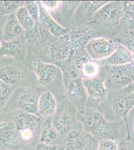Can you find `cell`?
I'll return each instance as SVG.
<instances>
[{
	"label": "cell",
	"mask_w": 134,
	"mask_h": 150,
	"mask_svg": "<svg viewBox=\"0 0 134 150\" xmlns=\"http://www.w3.org/2000/svg\"><path fill=\"white\" fill-rule=\"evenodd\" d=\"M75 118L81 124L83 130L97 140H116L117 136L119 124L108 121L95 108L86 106L77 108Z\"/></svg>",
	"instance_id": "cell-1"
},
{
	"label": "cell",
	"mask_w": 134,
	"mask_h": 150,
	"mask_svg": "<svg viewBox=\"0 0 134 150\" xmlns=\"http://www.w3.org/2000/svg\"><path fill=\"white\" fill-rule=\"evenodd\" d=\"M42 118L20 111L14 116V126L21 141L30 142L38 136L42 125Z\"/></svg>",
	"instance_id": "cell-2"
},
{
	"label": "cell",
	"mask_w": 134,
	"mask_h": 150,
	"mask_svg": "<svg viewBox=\"0 0 134 150\" xmlns=\"http://www.w3.org/2000/svg\"><path fill=\"white\" fill-rule=\"evenodd\" d=\"M105 67V80L108 90H119L134 83V64Z\"/></svg>",
	"instance_id": "cell-3"
},
{
	"label": "cell",
	"mask_w": 134,
	"mask_h": 150,
	"mask_svg": "<svg viewBox=\"0 0 134 150\" xmlns=\"http://www.w3.org/2000/svg\"><path fill=\"white\" fill-rule=\"evenodd\" d=\"M71 50L69 33L56 38L43 52L42 61L54 64L65 61L70 56Z\"/></svg>",
	"instance_id": "cell-4"
},
{
	"label": "cell",
	"mask_w": 134,
	"mask_h": 150,
	"mask_svg": "<svg viewBox=\"0 0 134 150\" xmlns=\"http://www.w3.org/2000/svg\"><path fill=\"white\" fill-rule=\"evenodd\" d=\"M73 63L83 80H88L98 76L100 67L89 55L85 49L72 51Z\"/></svg>",
	"instance_id": "cell-5"
},
{
	"label": "cell",
	"mask_w": 134,
	"mask_h": 150,
	"mask_svg": "<svg viewBox=\"0 0 134 150\" xmlns=\"http://www.w3.org/2000/svg\"><path fill=\"white\" fill-rule=\"evenodd\" d=\"M96 140L83 129L73 128L64 136L61 150H95Z\"/></svg>",
	"instance_id": "cell-6"
},
{
	"label": "cell",
	"mask_w": 134,
	"mask_h": 150,
	"mask_svg": "<svg viewBox=\"0 0 134 150\" xmlns=\"http://www.w3.org/2000/svg\"><path fill=\"white\" fill-rule=\"evenodd\" d=\"M87 94L86 106L95 108L107 100L108 89L106 85L105 77L98 76L94 78L83 80Z\"/></svg>",
	"instance_id": "cell-7"
},
{
	"label": "cell",
	"mask_w": 134,
	"mask_h": 150,
	"mask_svg": "<svg viewBox=\"0 0 134 150\" xmlns=\"http://www.w3.org/2000/svg\"><path fill=\"white\" fill-rule=\"evenodd\" d=\"M124 13L123 1H109L95 15L107 29H116L121 26Z\"/></svg>",
	"instance_id": "cell-8"
},
{
	"label": "cell",
	"mask_w": 134,
	"mask_h": 150,
	"mask_svg": "<svg viewBox=\"0 0 134 150\" xmlns=\"http://www.w3.org/2000/svg\"><path fill=\"white\" fill-rule=\"evenodd\" d=\"M32 66L37 76V83L40 87H48L57 80L59 76H62L61 70L54 64L33 60Z\"/></svg>",
	"instance_id": "cell-9"
},
{
	"label": "cell",
	"mask_w": 134,
	"mask_h": 150,
	"mask_svg": "<svg viewBox=\"0 0 134 150\" xmlns=\"http://www.w3.org/2000/svg\"><path fill=\"white\" fill-rule=\"evenodd\" d=\"M97 30L90 23L78 25L69 32L71 51L85 49L89 41L96 38Z\"/></svg>",
	"instance_id": "cell-10"
},
{
	"label": "cell",
	"mask_w": 134,
	"mask_h": 150,
	"mask_svg": "<svg viewBox=\"0 0 134 150\" xmlns=\"http://www.w3.org/2000/svg\"><path fill=\"white\" fill-rule=\"evenodd\" d=\"M67 95L77 107L86 105L87 96L83 80L79 75H75L63 81Z\"/></svg>",
	"instance_id": "cell-11"
},
{
	"label": "cell",
	"mask_w": 134,
	"mask_h": 150,
	"mask_svg": "<svg viewBox=\"0 0 134 150\" xmlns=\"http://www.w3.org/2000/svg\"><path fill=\"white\" fill-rule=\"evenodd\" d=\"M118 43L107 38L96 37L89 41L85 47L89 55L94 60L110 56L117 47Z\"/></svg>",
	"instance_id": "cell-12"
},
{
	"label": "cell",
	"mask_w": 134,
	"mask_h": 150,
	"mask_svg": "<svg viewBox=\"0 0 134 150\" xmlns=\"http://www.w3.org/2000/svg\"><path fill=\"white\" fill-rule=\"evenodd\" d=\"M40 96L36 89L31 87L25 88L17 99V108L20 111L39 116L38 106Z\"/></svg>",
	"instance_id": "cell-13"
},
{
	"label": "cell",
	"mask_w": 134,
	"mask_h": 150,
	"mask_svg": "<svg viewBox=\"0 0 134 150\" xmlns=\"http://www.w3.org/2000/svg\"><path fill=\"white\" fill-rule=\"evenodd\" d=\"M25 77V72L19 65L0 63V80L11 87L21 83Z\"/></svg>",
	"instance_id": "cell-14"
},
{
	"label": "cell",
	"mask_w": 134,
	"mask_h": 150,
	"mask_svg": "<svg viewBox=\"0 0 134 150\" xmlns=\"http://www.w3.org/2000/svg\"><path fill=\"white\" fill-rule=\"evenodd\" d=\"M111 106L116 116L123 118L127 123V116L134 107V90L113 98L111 101Z\"/></svg>",
	"instance_id": "cell-15"
},
{
	"label": "cell",
	"mask_w": 134,
	"mask_h": 150,
	"mask_svg": "<svg viewBox=\"0 0 134 150\" xmlns=\"http://www.w3.org/2000/svg\"><path fill=\"white\" fill-rule=\"evenodd\" d=\"M95 61L100 67L133 63L132 57L130 52L124 45L119 43H118L117 48L110 56L102 60Z\"/></svg>",
	"instance_id": "cell-16"
},
{
	"label": "cell",
	"mask_w": 134,
	"mask_h": 150,
	"mask_svg": "<svg viewBox=\"0 0 134 150\" xmlns=\"http://www.w3.org/2000/svg\"><path fill=\"white\" fill-rule=\"evenodd\" d=\"M40 8V23L55 37H59L69 33L66 28L58 23L53 19L49 13L43 7L41 1H38Z\"/></svg>",
	"instance_id": "cell-17"
},
{
	"label": "cell",
	"mask_w": 134,
	"mask_h": 150,
	"mask_svg": "<svg viewBox=\"0 0 134 150\" xmlns=\"http://www.w3.org/2000/svg\"><path fill=\"white\" fill-rule=\"evenodd\" d=\"M27 31L21 25L15 17L7 19L2 31V38L4 42L25 39Z\"/></svg>",
	"instance_id": "cell-18"
},
{
	"label": "cell",
	"mask_w": 134,
	"mask_h": 150,
	"mask_svg": "<svg viewBox=\"0 0 134 150\" xmlns=\"http://www.w3.org/2000/svg\"><path fill=\"white\" fill-rule=\"evenodd\" d=\"M21 140L14 126L5 121H0V147L10 149L17 147Z\"/></svg>",
	"instance_id": "cell-19"
},
{
	"label": "cell",
	"mask_w": 134,
	"mask_h": 150,
	"mask_svg": "<svg viewBox=\"0 0 134 150\" xmlns=\"http://www.w3.org/2000/svg\"><path fill=\"white\" fill-rule=\"evenodd\" d=\"M57 103L53 93L45 91L40 94L38 101V114L41 117H49L56 112Z\"/></svg>",
	"instance_id": "cell-20"
},
{
	"label": "cell",
	"mask_w": 134,
	"mask_h": 150,
	"mask_svg": "<svg viewBox=\"0 0 134 150\" xmlns=\"http://www.w3.org/2000/svg\"><path fill=\"white\" fill-rule=\"evenodd\" d=\"M52 125L60 135L64 137L74 128V121L70 112L63 111L55 116Z\"/></svg>",
	"instance_id": "cell-21"
},
{
	"label": "cell",
	"mask_w": 134,
	"mask_h": 150,
	"mask_svg": "<svg viewBox=\"0 0 134 150\" xmlns=\"http://www.w3.org/2000/svg\"><path fill=\"white\" fill-rule=\"evenodd\" d=\"M61 136L53 126L52 120L48 119L43 121L39 138V142L48 145H57Z\"/></svg>",
	"instance_id": "cell-22"
},
{
	"label": "cell",
	"mask_w": 134,
	"mask_h": 150,
	"mask_svg": "<svg viewBox=\"0 0 134 150\" xmlns=\"http://www.w3.org/2000/svg\"><path fill=\"white\" fill-rule=\"evenodd\" d=\"M25 39L4 42L0 48V58H15L21 55L25 48Z\"/></svg>",
	"instance_id": "cell-23"
},
{
	"label": "cell",
	"mask_w": 134,
	"mask_h": 150,
	"mask_svg": "<svg viewBox=\"0 0 134 150\" xmlns=\"http://www.w3.org/2000/svg\"><path fill=\"white\" fill-rule=\"evenodd\" d=\"M49 34V32L41 25L39 22L36 23L34 29L27 32L26 41L32 44H41L47 39Z\"/></svg>",
	"instance_id": "cell-24"
},
{
	"label": "cell",
	"mask_w": 134,
	"mask_h": 150,
	"mask_svg": "<svg viewBox=\"0 0 134 150\" xmlns=\"http://www.w3.org/2000/svg\"><path fill=\"white\" fill-rule=\"evenodd\" d=\"M124 13L121 26L125 33L134 30V2L123 1Z\"/></svg>",
	"instance_id": "cell-25"
},
{
	"label": "cell",
	"mask_w": 134,
	"mask_h": 150,
	"mask_svg": "<svg viewBox=\"0 0 134 150\" xmlns=\"http://www.w3.org/2000/svg\"><path fill=\"white\" fill-rule=\"evenodd\" d=\"M15 16L21 25L27 32L32 30L36 25V22L24 6L19 7L16 11Z\"/></svg>",
	"instance_id": "cell-26"
},
{
	"label": "cell",
	"mask_w": 134,
	"mask_h": 150,
	"mask_svg": "<svg viewBox=\"0 0 134 150\" xmlns=\"http://www.w3.org/2000/svg\"><path fill=\"white\" fill-rule=\"evenodd\" d=\"M109 1H90L81 2L82 10L84 15L87 17H92L104 6Z\"/></svg>",
	"instance_id": "cell-27"
},
{
	"label": "cell",
	"mask_w": 134,
	"mask_h": 150,
	"mask_svg": "<svg viewBox=\"0 0 134 150\" xmlns=\"http://www.w3.org/2000/svg\"><path fill=\"white\" fill-rule=\"evenodd\" d=\"M81 3V1H61L62 15L63 17L67 20L71 19Z\"/></svg>",
	"instance_id": "cell-28"
},
{
	"label": "cell",
	"mask_w": 134,
	"mask_h": 150,
	"mask_svg": "<svg viewBox=\"0 0 134 150\" xmlns=\"http://www.w3.org/2000/svg\"><path fill=\"white\" fill-rule=\"evenodd\" d=\"M21 3L19 1H0V17L16 12Z\"/></svg>",
	"instance_id": "cell-29"
},
{
	"label": "cell",
	"mask_w": 134,
	"mask_h": 150,
	"mask_svg": "<svg viewBox=\"0 0 134 150\" xmlns=\"http://www.w3.org/2000/svg\"><path fill=\"white\" fill-rule=\"evenodd\" d=\"M24 6L27 10L30 15L36 23L39 22L40 8L38 1H25Z\"/></svg>",
	"instance_id": "cell-30"
},
{
	"label": "cell",
	"mask_w": 134,
	"mask_h": 150,
	"mask_svg": "<svg viewBox=\"0 0 134 150\" xmlns=\"http://www.w3.org/2000/svg\"><path fill=\"white\" fill-rule=\"evenodd\" d=\"M124 34V38L118 43L124 45L129 50L132 57L133 63L134 64V33L130 32Z\"/></svg>",
	"instance_id": "cell-31"
},
{
	"label": "cell",
	"mask_w": 134,
	"mask_h": 150,
	"mask_svg": "<svg viewBox=\"0 0 134 150\" xmlns=\"http://www.w3.org/2000/svg\"><path fill=\"white\" fill-rule=\"evenodd\" d=\"M97 150H119V142L117 140L110 139L100 140Z\"/></svg>",
	"instance_id": "cell-32"
},
{
	"label": "cell",
	"mask_w": 134,
	"mask_h": 150,
	"mask_svg": "<svg viewBox=\"0 0 134 150\" xmlns=\"http://www.w3.org/2000/svg\"><path fill=\"white\" fill-rule=\"evenodd\" d=\"M13 91L12 87L0 80V104L5 102Z\"/></svg>",
	"instance_id": "cell-33"
},
{
	"label": "cell",
	"mask_w": 134,
	"mask_h": 150,
	"mask_svg": "<svg viewBox=\"0 0 134 150\" xmlns=\"http://www.w3.org/2000/svg\"><path fill=\"white\" fill-rule=\"evenodd\" d=\"M43 7L48 12H53L57 10L61 6V1H41Z\"/></svg>",
	"instance_id": "cell-34"
},
{
	"label": "cell",
	"mask_w": 134,
	"mask_h": 150,
	"mask_svg": "<svg viewBox=\"0 0 134 150\" xmlns=\"http://www.w3.org/2000/svg\"><path fill=\"white\" fill-rule=\"evenodd\" d=\"M35 150H59L57 145H48L39 142L36 144Z\"/></svg>",
	"instance_id": "cell-35"
},
{
	"label": "cell",
	"mask_w": 134,
	"mask_h": 150,
	"mask_svg": "<svg viewBox=\"0 0 134 150\" xmlns=\"http://www.w3.org/2000/svg\"><path fill=\"white\" fill-rule=\"evenodd\" d=\"M119 150H134V146L130 144H125L119 147Z\"/></svg>",
	"instance_id": "cell-36"
},
{
	"label": "cell",
	"mask_w": 134,
	"mask_h": 150,
	"mask_svg": "<svg viewBox=\"0 0 134 150\" xmlns=\"http://www.w3.org/2000/svg\"><path fill=\"white\" fill-rule=\"evenodd\" d=\"M2 42H1V40H0V48H1V46H2Z\"/></svg>",
	"instance_id": "cell-37"
},
{
	"label": "cell",
	"mask_w": 134,
	"mask_h": 150,
	"mask_svg": "<svg viewBox=\"0 0 134 150\" xmlns=\"http://www.w3.org/2000/svg\"></svg>",
	"instance_id": "cell-38"
},
{
	"label": "cell",
	"mask_w": 134,
	"mask_h": 150,
	"mask_svg": "<svg viewBox=\"0 0 134 150\" xmlns=\"http://www.w3.org/2000/svg\"><path fill=\"white\" fill-rule=\"evenodd\" d=\"M132 32H134V31H132Z\"/></svg>",
	"instance_id": "cell-39"
},
{
	"label": "cell",
	"mask_w": 134,
	"mask_h": 150,
	"mask_svg": "<svg viewBox=\"0 0 134 150\" xmlns=\"http://www.w3.org/2000/svg\"></svg>",
	"instance_id": "cell-40"
},
{
	"label": "cell",
	"mask_w": 134,
	"mask_h": 150,
	"mask_svg": "<svg viewBox=\"0 0 134 150\" xmlns=\"http://www.w3.org/2000/svg\"></svg>",
	"instance_id": "cell-41"
}]
</instances>
